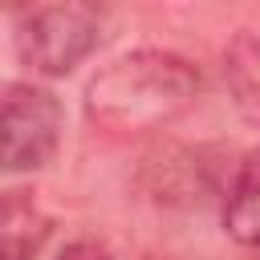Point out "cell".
Listing matches in <instances>:
<instances>
[{"label": "cell", "mask_w": 260, "mask_h": 260, "mask_svg": "<svg viewBox=\"0 0 260 260\" xmlns=\"http://www.w3.org/2000/svg\"><path fill=\"white\" fill-rule=\"evenodd\" d=\"M199 93V69L175 53L138 49L85 85V114L106 130H158Z\"/></svg>", "instance_id": "1"}, {"label": "cell", "mask_w": 260, "mask_h": 260, "mask_svg": "<svg viewBox=\"0 0 260 260\" xmlns=\"http://www.w3.org/2000/svg\"><path fill=\"white\" fill-rule=\"evenodd\" d=\"M102 16L89 4H41L28 8L16 24V49L20 61L45 77L73 73L93 49H98Z\"/></svg>", "instance_id": "2"}, {"label": "cell", "mask_w": 260, "mask_h": 260, "mask_svg": "<svg viewBox=\"0 0 260 260\" xmlns=\"http://www.w3.org/2000/svg\"><path fill=\"white\" fill-rule=\"evenodd\" d=\"M61 138V106L49 89L16 81L4 93V171H37Z\"/></svg>", "instance_id": "3"}, {"label": "cell", "mask_w": 260, "mask_h": 260, "mask_svg": "<svg viewBox=\"0 0 260 260\" xmlns=\"http://www.w3.org/2000/svg\"><path fill=\"white\" fill-rule=\"evenodd\" d=\"M223 81L232 89L236 110L260 126V37L236 32L232 45L223 49Z\"/></svg>", "instance_id": "4"}, {"label": "cell", "mask_w": 260, "mask_h": 260, "mask_svg": "<svg viewBox=\"0 0 260 260\" xmlns=\"http://www.w3.org/2000/svg\"><path fill=\"white\" fill-rule=\"evenodd\" d=\"M223 223H228L232 240L260 248V150L240 162L236 183H232L228 203H223Z\"/></svg>", "instance_id": "5"}, {"label": "cell", "mask_w": 260, "mask_h": 260, "mask_svg": "<svg viewBox=\"0 0 260 260\" xmlns=\"http://www.w3.org/2000/svg\"><path fill=\"white\" fill-rule=\"evenodd\" d=\"M45 219L32 211V203H20L16 195L4 203V252L0 260H37L45 240Z\"/></svg>", "instance_id": "6"}, {"label": "cell", "mask_w": 260, "mask_h": 260, "mask_svg": "<svg viewBox=\"0 0 260 260\" xmlns=\"http://www.w3.org/2000/svg\"><path fill=\"white\" fill-rule=\"evenodd\" d=\"M57 260H110V252L102 244H93V240H73V244L61 248Z\"/></svg>", "instance_id": "7"}]
</instances>
